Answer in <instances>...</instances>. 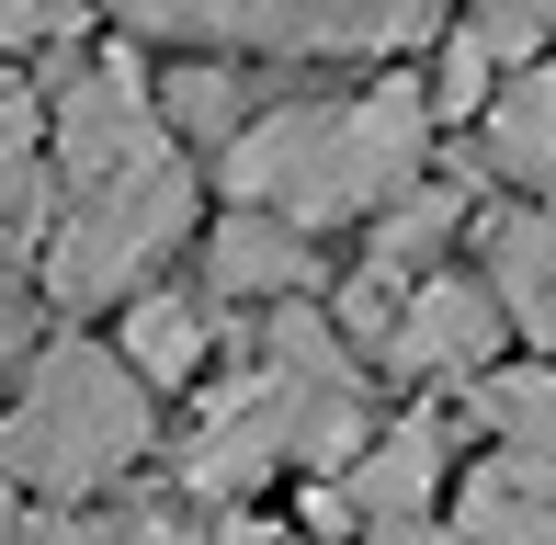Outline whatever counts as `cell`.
I'll use <instances>...</instances> for the list:
<instances>
[{
	"label": "cell",
	"instance_id": "4fadbf2b",
	"mask_svg": "<svg viewBox=\"0 0 556 545\" xmlns=\"http://www.w3.org/2000/svg\"><path fill=\"white\" fill-rule=\"evenodd\" d=\"M160 126L170 137H227L239 126V80H227V68H170L160 80Z\"/></svg>",
	"mask_w": 556,
	"mask_h": 545
},
{
	"label": "cell",
	"instance_id": "6da1fadb",
	"mask_svg": "<svg viewBox=\"0 0 556 545\" xmlns=\"http://www.w3.org/2000/svg\"><path fill=\"white\" fill-rule=\"evenodd\" d=\"M420 160H432L420 80H375L352 103H285L262 126H239L227 137V193L307 239V228H341V216H375L397 193H420Z\"/></svg>",
	"mask_w": 556,
	"mask_h": 545
},
{
	"label": "cell",
	"instance_id": "3957f363",
	"mask_svg": "<svg viewBox=\"0 0 556 545\" xmlns=\"http://www.w3.org/2000/svg\"><path fill=\"white\" fill-rule=\"evenodd\" d=\"M193 228V160L160 148V160L114 170V182H58V216H46V284L68 307H125L148 284V262Z\"/></svg>",
	"mask_w": 556,
	"mask_h": 545
},
{
	"label": "cell",
	"instance_id": "52a82bcc",
	"mask_svg": "<svg viewBox=\"0 0 556 545\" xmlns=\"http://www.w3.org/2000/svg\"><path fill=\"white\" fill-rule=\"evenodd\" d=\"M489 170L556 205V58H534L522 80L489 91Z\"/></svg>",
	"mask_w": 556,
	"mask_h": 545
},
{
	"label": "cell",
	"instance_id": "30bf717a",
	"mask_svg": "<svg viewBox=\"0 0 556 545\" xmlns=\"http://www.w3.org/2000/svg\"><path fill=\"white\" fill-rule=\"evenodd\" d=\"M114 364H125V376H137V386H182L193 376V364H205V307H182V295H125V307H114Z\"/></svg>",
	"mask_w": 556,
	"mask_h": 545
},
{
	"label": "cell",
	"instance_id": "5bb4252c",
	"mask_svg": "<svg viewBox=\"0 0 556 545\" xmlns=\"http://www.w3.org/2000/svg\"><path fill=\"white\" fill-rule=\"evenodd\" d=\"M0 545H23V500H12V489H0Z\"/></svg>",
	"mask_w": 556,
	"mask_h": 545
},
{
	"label": "cell",
	"instance_id": "5b68a950",
	"mask_svg": "<svg viewBox=\"0 0 556 545\" xmlns=\"http://www.w3.org/2000/svg\"><path fill=\"white\" fill-rule=\"evenodd\" d=\"M500 353V295L477 284V272H420L409 295H397L387 318V364H409V376H466V364Z\"/></svg>",
	"mask_w": 556,
	"mask_h": 545
},
{
	"label": "cell",
	"instance_id": "277c9868",
	"mask_svg": "<svg viewBox=\"0 0 556 545\" xmlns=\"http://www.w3.org/2000/svg\"><path fill=\"white\" fill-rule=\"evenodd\" d=\"M137 35L227 46V58H397L443 35V0H114Z\"/></svg>",
	"mask_w": 556,
	"mask_h": 545
},
{
	"label": "cell",
	"instance_id": "ba28073f",
	"mask_svg": "<svg viewBox=\"0 0 556 545\" xmlns=\"http://www.w3.org/2000/svg\"><path fill=\"white\" fill-rule=\"evenodd\" d=\"M489 295H500V318H522L556 353V205L489 216Z\"/></svg>",
	"mask_w": 556,
	"mask_h": 545
},
{
	"label": "cell",
	"instance_id": "8992f818",
	"mask_svg": "<svg viewBox=\"0 0 556 545\" xmlns=\"http://www.w3.org/2000/svg\"><path fill=\"white\" fill-rule=\"evenodd\" d=\"M466 545H556V455H477L454 489Z\"/></svg>",
	"mask_w": 556,
	"mask_h": 545
},
{
	"label": "cell",
	"instance_id": "7c38bea8",
	"mask_svg": "<svg viewBox=\"0 0 556 545\" xmlns=\"http://www.w3.org/2000/svg\"><path fill=\"white\" fill-rule=\"evenodd\" d=\"M477 420L500 432V455H556V364L477 376Z\"/></svg>",
	"mask_w": 556,
	"mask_h": 545
},
{
	"label": "cell",
	"instance_id": "9c48e42d",
	"mask_svg": "<svg viewBox=\"0 0 556 545\" xmlns=\"http://www.w3.org/2000/svg\"><path fill=\"white\" fill-rule=\"evenodd\" d=\"M432 478H443V420H397L387 443H364V455H352V511H364V534L420 523Z\"/></svg>",
	"mask_w": 556,
	"mask_h": 545
},
{
	"label": "cell",
	"instance_id": "8fae6325",
	"mask_svg": "<svg viewBox=\"0 0 556 545\" xmlns=\"http://www.w3.org/2000/svg\"><path fill=\"white\" fill-rule=\"evenodd\" d=\"M205 262H216L227 295H295V284H307V239H295L285 216H262V205L227 216V228L205 239Z\"/></svg>",
	"mask_w": 556,
	"mask_h": 545
},
{
	"label": "cell",
	"instance_id": "7a4b0ae2",
	"mask_svg": "<svg viewBox=\"0 0 556 545\" xmlns=\"http://www.w3.org/2000/svg\"><path fill=\"white\" fill-rule=\"evenodd\" d=\"M148 455V386L125 376L103 341H58L35 353L23 398L0 409V489L35 500H91Z\"/></svg>",
	"mask_w": 556,
	"mask_h": 545
}]
</instances>
